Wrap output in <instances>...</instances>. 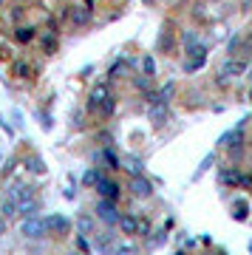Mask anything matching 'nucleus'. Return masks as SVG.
I'll return each mask as SVG.
<instances>
[{
  "instance_id": "obj_1",
  "label": "nucleus",
  "mask_w": 252,
  "mask_h": 255,
  "mask_svg": "<svg viewBox=\"0 0 252 255\" xmlns=\"http://www.w3.org/2000/svg\"><path fill=\"white\" fill-rule=\"evenodd\" d=\"M91 111H97V114H102V117H111L114 114V108H117V100H114V94H111V88L105 85V82H97L94 88H91Z\"/></svg>"
},
{
  "instance_id": "obj_2",
  "label": "nucleus",
  "mask_w": 252,
  "mask_h": 255,
  "mask_svg": "<svg viewBox=\"0 0 252 255\" xmlns=\"http://www.w3.org/2000/svg\"><path fill=\"white\" fill-rule=\"evenodd\" d=\"M20 236L28 238V241L45 238V236H48V230H45V221H43V219H37V216H26V219L20 221Z\"/></svg>"
},
{
  "instance_id": "obj_3",
  "label": "nucleus",
  "mask_w": 252,
  "mask_h": 255,
  "mask_svg": "<svg viewBox=\"0 0 252 255\" xmlns=\"http://www.w3.org/2000/svg\"><path fill=\"white\" fill-rule=\"evenodd\" d=\"M204 63H207V46H204V43H190L187 60H184V71L193 74V71H198Z\"/></svg>"
},
{
  "instance_id": "obj_4",
  "label": "nucleus",
  "mask_w": 252,
  "mask_h": 255,
  "mask_svg": "<svg viewBox=\"0 0 252 255\" xmlns=\"http://www.w3.org/2000/svg\"><path fill=\"white\" fill-rule=\"evenodd\" d=\"M45 221V230L51 233V236H68L71 233V221L65 219L63 213H51L48 219H43Z\"/></svg>"
},
{
  "instance_id": "obj_5",
  "label": "nucleus",
  "mask_w": 252,
  "mask_h": 255,
  "mask_svg": "<svg viewBox=\"0 0 252 255\" xmlns=\"http://www.w3.org/2000/svg\"><path fill=\"white\" fill-rule=\"evenodd\" d=\"M97 219L102 221V224H117V219H119L117 204L108 201V199H99L97 201Z\"/></svg>"
},
{
  "instance_id": "obj_6",
  "label": "nucleus",
  "mask_w": 252,
  "mask_h": 255,
  "mask_svg": "<svg viewBox=\"0 0 252 255\" xmlns=\"http://www.w3.org/2000/svg\"><path fill=\"white\" fill-rule=\"evenodd\" d=\"M130 193H133L136 199H150V196H153V182L144 179L142 173L133 176V179H130Z\"/></svg>"
},
{
  "instance_id": "obj_7",
  "label": "nucleus",
  "mask_w": 252,
  "mask_h": 255,
  "mask_svg": "<svg viewBox=\"0 0 252 255\" xmlns=\"http://www.w3.org/2000/svg\"><path fill=\"white\" fill-rule=\"evenodd\" d=\"M241 71H244V63H241V60H227V63L221 65V71H218V82L224 85V82L235 80Z\"/></svg>"
},
{
  "instance_id": "obj_8",
  "label": "nucleus",
  "mask_w": 252,
  "mask_h": 255,
  "mask_svg": "<svg viewBox=\"0 0 252 255\" xmlns=\"http://www.w3.org/2000/svg\"><path fill=\"white\" fill-rule=\"evenodd\" d=\"M94 187H97V193L102 196V199H108V201H117L119 199V184L111 182V179H105V176H102Z\"/></svg>"
},
{
  "instance_id": "obj_9",
  "label": "nucleus",
  "mask_w": 252,
  "mask_h": 255,
  "mask_svg": "<svg viewBox=\"0 0 252 255\" xmlns=\"http://www.w3.org/2000/svg\"><path fill=\"white\" fill-rule=\"evenodd\" d=\"M167 102H162V100H156V102H150V111H147V117H150V122L153 125H164V119H167Z\"/></svg>"
},
{
  "instance_id": "obj_10",
  "label": "nucleus",
  "mask_w": 252,
  "mask_h": 255,
  "mask_svg": "<svg viewBox=\"0 0 252 255\" xmlns=\"http://www.w3.org/2000/svg\"><path fill=\"white\" fill-rule=\"evenodd\" d=\"M117 224L125 236H136V233H139V219H133V216H119Z\"/></svg>"
},
{
  "instance_id": "obj_11",
  "label": "nucleus",
  "mask_w": 252,
  "mask_h": 255,
  "mask_svg": "<svg viewBox=\"0 0 252 255\" xmlns=\"http://www.w3.org/2000/svg\"><path fill=\"white\" fill-rule=\"evenodd\" d=\"M88 20H91V11L85 9V6H74L71 9V23L74 26H88Z\"/></svg>"
},
{
  "instance_id": "obj_12",
  "label": "nucleus",
  "mask_w": 252,
  "mask_h": 255,
  "mask_svg": "<svg viewBox=\"0 0 252 255\" xmlns=\"http://www.w3.org/2000/svg\"><path fill=\"white\" fill-rule=\"evenodd\" d=\"M23 164H26V170H28V173H34V176H45V162L40 159V156H28V159H26Z\"/></svg>"
},
{
  "instance_id": "obj_13",
  "label": "nucleus",
  "mask_w": 252,
  "mask_h": 255,
  "mask_svg": "<svg viewBox=\"0 0 252 255\" xmlns=\"http://www.w3.org/2000/svg\"><path fill=\"white\" fill-rule=\"evenodd\" d=\"M14 37H17V43H31L37 37V28L34 26H17L14 28Z\"/></svg>"
},
{
  "instance_id": "obj_14",
  "label": "nucleus",
  "mask_w": 252,
  "mask_h": 255,
  "mask_svg": "<svg viewBox=\"0 0 252 255\" xmlns=\"http://www.w3.org/2000/svg\"><path fill=\"white\" fill-rule=\"evenodd\" d=\"M14 204H17V213H23V216H34V210H37L34 196H31V199H20V201H14Z\"/></svg>"
},
{
  "instance_id": "obj_15",
  "label": "nucleus",
  "mask_w": 252,
  "mask_h": 255,
  "mask_svg": "<svg viewBox=\"0 0 252 255\" xmlns=\"http://www.w3.org/2000/svg\"><path fill=\"white\" fill-rule=\"evenodd\" d=\"M233 216H235V221H247V213H250V204H247V201L244 199H235L233 201Z\"/></svg>"
},
{
  "instance_id": "obj_16",
  "label": "nucleus",
  "mask_w": 252,
  "mask_h": 255,
  "mask_svg": "<svg viewBox=\"0 0 252 255\" xmlns=\"http://www.w3.org/2000/svg\"><path fill=\"white\" fill-rule=\"evenodd\" d=\"M221 142H230V145L227 147H241V142H244V133H241V125L235 128L233 133H227L224 139H221Z\"/></svg>"
},
{
  "instance_id": "obj_17",
  "label": "nucleus",
  "mask_w": 252,
  "mask_h": 255,
  "mask_svg": "<svg viewBox=\"0 0 252 255\" xmlns=\"http://www.w3.org/2000/svg\"><path fill=\"white\" fill-rule=\"evenodd\" d=\"M221 182L224 184H233V187H238V184H241V173H238V170H221Z\"/></svg>"
},
{
  "instance_id": "obj_18",
  "label": "nucleus",
  "mask_w": 252,
  "mask_h": 255,
  "mask_svg": "<svg viewBox=\"0 0 252 255\" xmlns=\"http://www.w3.org/2000/svg\"><path fill=\"white\" fill-rule=\"evenodd\" d=\"M125 74H127V63H125V60H119V63L111 65L108 77H111V80H119V77H125Z\"/></svg>"
},
{
  "instance_id": "obj_19",
  "label": "nucleus",
  "mask_w": 252,
  "mask_h": 255,
  "mask_svg": "<svg viewBox=\"0 0 252 255\" xmlns=\"http://www.w3.org/2000/svg\"><path fill=\"white\" fill-rule=\"evenodd\" d=\"M77 227H80L82 236H91V233H94V219H91V216H80V219H77Z\"/></svg>"
},
{
  "instance_id": "obj_20",
  "label": "nucleus",
  "mask_w": 252,
  "mask_h": 255,
  "mask_svg": "<svg viewBox=\"0 0 252 255\" xmlns=\"http://www.w3.org/2000/svg\"><path fill=\"white\" fill-rule=\"evenodd\" d=\"M114 255H139V247H136V244H127V241H125V244H117V247H114Z\"/></svg>"
},
{
  "instance_id": "obj_21",
  "label": "nucleus",
  "mask_w": 252,
  "mask_h": 255,
  "mask_svg": "<svg viewBox=\"0 0 252 255\" xmlns=\"http://www.w3.org/2000/svg\"><path fill=\"white\" fill-rule=\"evenodd\" d=\"M0 216H3V219H11V216H17V204H14V201H3V204H0Z\"/></svg>"
},
{
  "instance_id": "obj_22",
  "label": "nucleus",
  "mask_w": 252,
  "mask_h": 255,
  "mask_svg": "<svg viewBox=\"0 0 252 255\" xmlns=\"http://www.w3.org/2000/svg\"><path fill=\"white\" fill-rule=\"evenodd\" d=\"M99 179H102V173H99L97 167H91L88 173L82 176V182H85V184H91V187H94V184H97V182H99Z\"/></svg>"
},
{
  "instance_id": "obj_23",
  "label": "nucleus",
  "mask_w": 252,
  "mask_h": 255,
  "mask_svg": "<svg viewBox=\"0 0 252 255\" xmlns=\"http://www.w3.org/2000/svg\"><path fill=\"white\" fill-rule=\"evenodd\" d=\"M14 74H17L20 80H28L31 68H28V63H14Z\"/></svg>"
},
{
  "instance_id": "obj_24",
  "label": "nucleus",
  "mask_w": 252,
  "mask_h": 255,
  "mask_svg": "<svg viewBox=\"0 0 252 255\" xmlns=\"http://www.w3.org/2000/svg\"><path fill=\"white\" fill-rule=\"evenodd\" d=\"M142 68H144V77H153V74H156V63H153V57H144V60H142Z\"/></svg>"
},
{
  "instance_id": "obj_25",
  "label": "nucleus",
  "mask_w": 252,
  "mask_h": 255,
  "mask_svg": "<svg viewBox=\"0 0 252 255\" xmlns=\"http://www.w3.org/2000/svg\"><path fill=\"white\" fill-rule=\"evenodd\" d=\"M125 164H127V170H130V176H139V173H142V164L136 162V159H125Z\"/></svg>"
},
{
  "instance_id": "obj_26",
  "label": "nucleus",
  "mask_w": 252,
  "mask_h": 255,
  "mask_svg": "<svg viewBox=\"0 0 252 255\" xmlns=\"http://www.w3.org/2000/svg\"><path fill=\"white\" fill-rule=\"evenodd\" d=\"M40 122H43V128H45V130H51V128H54V119L48 117L45 111H40Z\"/></svg>"
},
{
  "instance_id": "obj_27",
  "label": "nucleus",
  "mask_w": 252,
  "mask_h": 255,
  "mask_svg": "<svg viewBox=\"0 0 252 255\" xmlns=\"http://www.w3.org/2000/svg\"><path fill=\"white\" fill-rule=\"evenodd\" d=\"M213 162H216V159H213V153H210L207 159L201 162V167H198V170H196V179H198V176H201V173H204V170H207V167H210V164H213Z\"/></svg>"
},
{
  "instance_id": "obj_28",
  "label": "nucleus",
  "mask_w": 252,
  "mask_h": 255,
  "mask_svg": "<svg viewBox=\"0 0 252 255\" xmlns=\"http://www.w3.org/2000/svg\"><path fill=\"white\" fill-rule=\"evenodd\" d=\"M139 233L142 236H150V221L147 219H139Z\"/></svg>"
},
{
  "instance_id": "obj_29",
  "label": "nucleus",
  "mask_w": 252,
  "mask_h": 255,
  "mask_svg": "<svg viewBox=\"0 0 252 255\" xmlns=\"http://www.w3.org/2000/svg\"><path fill=\"white\" fill-rule=\"evenodd\" d=\"M133 85L139 88V91H147V77H136V80H133Z\"/></svg>"
},
{
  "instance_id": "obj_30",
  "label": "nucleus",
  "mask_w": 252,
  "mask_h": 255,
  "mask_svg": "<svg viewBox=\"0 0 252 255\" xmlns=\"http://www.w3.org/2000/svg\"><path fill=\"white\" fill-rule=\"evenodd\" d=\"M57 48V40L54 37H45V51H54Z\"/></svg>"
},
{
  "instance_id": "obj_31",
  "label": "nucleus",
  "mask_w": 252,
  "mask_h": 255,
  "mask_svg": "<svg viewBox=\"0 0 252 255\" xmlns=\"http://www.w3.org/2000/svg\"><path fill=\"white\" fill-rule=\"evenodd\" d=\"M0 170H3V176H9L11 170H14V159H9V162H6V167H0Z\"/></svg>"
},
{
  "instance_id": "obj_32",
  "label": "nucleus",
  "mask_w": 252,
  "mask_h": 255,
  "mask_svg": "<svg viewBox=\"0 0 252 255\" xmlns=\"http://www.w3.org/2000/svg\"><path fill=\"white\" fill-rule=\"evenodd\" d=\"M71 119H74V125H77V128H82V114H80V111H77V114H71Z\"/></svg>"
},
{
  "instance_id": "obj_33",
  "label": "nucleus",
  "mask_w": 252,
  "mask_h": 255,
  "mask_svg": "<svg viewBox=\"0 0 252 255\" xmlns=\"http://www.w3.org/2000/svg\"><path fill=\"white\" fill-rule=\"evenodd\" d=\"M3 233H6V219L0 216V236H3Z\"/></svg>"
},
{
  "instance_id": "obj_34",
  "label": "nucleus",
  "mask_w": 252,
  "mask_h": 255,
  "mask_svg": "<svg viewBox=\"0 0 252 255\" xmlns=\"http://www.w3.org/2000/svg\"><path fill=\"white\" fill-rule=\"evenodd\" d=\"M142 3H144V6H153L156 0H142Z\"/></svg>"
},
{
  "instance_id": "obj_35",
  "label": "nucleus",
  "mask_w": 252,
  "mask_h": 255,
  "mask_svg": "<svg viewBox=\"0 0 252 255\" xmlns=\"http://www.w3.org/2000/svg\"><path fill=\"white\" fill-rule=\"evenodd\" d=\"M247 97H250V102H252V88H250V94H247Z\"/></svg>"
},
{
  "instance_id": "obj_36",
  "label": "nucleus",
  "mask_w": 252,
  "mask_h": 255,
  "mask_svg": "<svg viewBox=\"0 0 252 255\" xmlns=\"http://www.w3.org/2000/svg\"><path fill=\"white\" fill-rule=\"evenodd\" d=\"M0 167H3V153H0Z\"/></svg>"
},
{
  "instance_id": "obj_37",
  "label": "nucleus",
  "mask_w": 252,
  "mask_h": 255,
  "mask_svg": "<svg viewBox=\"0 0 252 255\" xmlns=\"http://www.w3.org/2000/svg\"><path fill=\"white\" fill-rule=\"evenodd\" d=\"M250 77H252V65H250Z\"/></svg>"
},
{
  "instance_id": "obj_38",
  "label": "nucleus",
  "mask_w": 252,
  "mask_h": 255,
  "mask_svg": "<svg viewBox=\"0 0 252 255\" xmlns=\"http://www.w3.org/2000/svg\"><path fill=\"white\" fill-rule=\"evenodd\" d=\"M3 3H6V0H0V6H3Z\"/></svg>"
},
{
  "instance_id": "obj_39",
  "label": "nucleus",
  "mask_w": 252,
  "mask_h": 255,
  "mask_svg": "<svg viewBox=\"0 0 252 255\" xmlns=\"http://www.w3.org/2000/svg\"><path fill=\"white\" fill-rule=\"evenodd\" d=\"M250 253H252V244H250Z\"/></svg>"
},
{
  "instance_id": "obj_40",
  "label": "nucleus",
  "mask_w": 252,
  "mask_h": 255,
  "mask_svg": "<svg viewBox=\"0 0 252 255\" xmlns=\"http://www.w3.org/2000/svg\"><path fill=\"white\" fill-rule=\"evenodd\" d=\"M218 255H224V253H218Z\"/></svg>"
}]
</instances>
